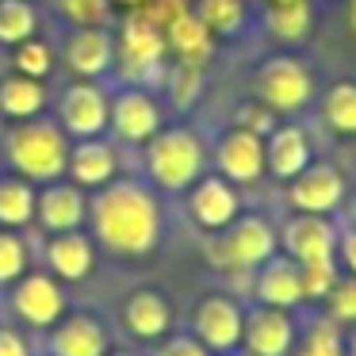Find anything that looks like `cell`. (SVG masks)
I'll return each instance as SVG.
<instances>
[{
    "mask_svg": "<svg viewBox=\"0 0 356 356\" xmlns=\"http://www.w3.org/2000/svg\"><path fill=\"white\" fill-rule=\"evenodd\" d=\"M280 249V234L261 215H238L230 226L211 234L207 261L222 272H253Z\"/></svg>",
    "mask_w": 356,
    "mask_h": 356,
    "instance_id": "4",
    "label": "cell"
},
{
    "mask_svg": "<svg viewBox=\"0 0 356 356\" xmlns=\"http://www.w3.org/2000/svg\"><path fill=\"white\" fill-rule=\"evenodd\" d=\"M280 249L299 264L337 257V222L325 215H302L299 211L280 226Z\"/></svg>",
    "mask_w": 356,
    "mask_h": 356,
    "instance_id": "14",
    "label": "cell"
},
{
    "mask_svg": "<svg viewBox=\"0 0 356 356\" xmlns=\"http://www.w3.org/2000/svg\"><path fill=\"white\" fill-rule=\"evenodd\" d=\"M314 96V77L310 70L291 54H276L257 70V100L268 104L272 111H299Z\"/></svg>",
    "mask_w": 356,
    "mask_h": 356,
    "instance_id": "8",
    "label": "cell"
},
{
    "mask_svg": "<svg viewBox=\"0 0 356 356\" xmlns=\"http://www.w3.org/2000/svg\"><path fill=\"white\" fill-rule=\"evenodd\" d=\"M96 261V241L92 234L85 230H62V234H50L47 241V268L54 272L58 280L65 284H77L92 272Z\"/></svg>",
    "mask_w": 356,
    "mask_h": 356,
    "instance_id": "23",
    "label": "cell"
},
{
    "mask_svg": "<svg viewBox=\"0 0 356 356\" xmlns=\"http://www.w3.org/2000/svg\"><path fill=\"white\" fill-rule=\"evenodd\" d=\"M203 161L207 149L192 127H161L146 142V172L161 192H188L203 177Z\"/></svg>",
    "mask_w": 356,
    "mask_h": 356,
    "instance_id": "3",
    "label": "cell"
},
{
    "mask_svg": "<svg viewBox=\"0 0 356 356\" xmlns=\"http://www.w3.org/2000/svg\"><path fill=\"white\" fill-rule=\"evenodd\" d=\"M92 241L115 257H146L161 241V203L142 180H108L88 195Z\"/></svg>",
    "mask_w": 356,
    "mask_h": 356,
    "instance_id": "1",
    "label": "cell"
},
{
    "mask_svg": "<svg viewBox=\"0 0 356 356\" xmlns=\"http://www.w3.org/2000/svg\"><path fill=\"white\" fill-rule=\"evenodd\" d=\"M268 4H287V0H268Z\"/></svg>",
    "mask_w": 356,
    "mask_h": 356,
    "instance_id": "45",
    "label": "cell"
},
{
    "mask_svg": "<svg viewBox=\"0 0 356 356\" xmlns=\"http://www.w3.org/2000/svg\"><path fill=\"white\" fill-rule=\"evenodd\" d=\"M70 134L62 131V123L47 115L19 119L4 131V154L8 165L16 169V177L31 180V184H50V180L65 177L70 165Z\"/></svg>",
    "mask_w": 356,
    "mask_h": 356,
    "instance_id": "2",
    "label": "cell"
},
{
    "mask_svg": "<svg viewBox=\"0 0 356 356\" xmlns=\"http://www.w3.org/2000/svg\"><path fill=\"white\" fill-rule=\"evenodd\" d=\"M12 310L31 330H54L70 310V299L54 272H24L12 284Z\"/></svg>",
    "mask_w": 356,
    "mask_h": 356,
    "instance_id": "7",
    "label": "cell"
},
{
    "mask_svg": "<svg viewBox=\"0 0 356 356\" xmlns=\"http://www.w3.org/2000/svg\"><path fill=\"white\" fill-rule=\"evenodd\" d=\"M268 31L284 42H299L307 39L310 24H314V8L310 0H287V4H268Z\"/></svg>",
    "mask_w": 356,
    "mask_h": 356,
    "instance_id": "28",
    "label": "cell"
},
{
    "mask_svg": "<svg viewBox=\"0 0 356 356\" xmlns=\"http://www.w3.org/2000/svg\"><path fill=\"white\" fill-rule=\"evenodd\" d=\"M291 356H345V337L333 318H314L299 341H295Z\"/></svg>",
    "mask_w": 356,
    "mask_h": 356,
    "instance_id": "29",
    "label": "cell"
},
{
    "mask_svg": "<svg viewBox=\"0 0 356 356\" xmlns=\"http://www.w3.org/2000/svg\"><path fill=\"white\" fill-rule=\"evenodd\" d=\"M108 131H115V138L123 142H138L146 146L157 131H161V108L146 88L131 85L119 96H111V123Z\"/></svg>",
    "mask_w": 356,
    "mask_h": 356,
    "instance_id": "16",
    "label": "cell"
},
{
    "mask_svg": "<svg viewBox=\"0 0 356 356\" xmlns=\"http://www.w3.org/2000/svg\"><path fill=\"white\" fill-rule=\"evenodd\" d=\"M337 257H341L348 276H356V222H348L345 230H337Z\"/></svg>",
    "mask_w": 356,
    "mask_h": 356,
    "instance_id": "39",
    "label": "cell"
},
{
    "mask_svg": "<svg viewBox=\"0 0 356 356\" xmlns=\"http://www.w3.org/2000/svg\"><path fill=\"white\" fill-rule=\"evenodd\" d=\"M35 218V188L24 177H0V226L19 230Z\"/></svg>",
    "mask_w": 356,
    "mask_h": 356,
    "instance_id": "26",
    "label": "cell"
},
{
    "mask_svg": "<svg viewBox=\"0 0 356 356\" xmlns=\"http://www.w3.org/2000/svg\"><path fill=\"white\" fill-rule=\"evenodd\" d=\"M348 222H356V200H353V207H348Z\"/></svg>",
    "mask_w": 356,
    "mask_h": 356,
    "instance_id": "43",
    "label": "cell"
},
{
    "mask_svg": "<svg viewBox=\"0 0 356 356\" xmlns=\"http://www.w3.org/2000/svg\"><path fill=\"white\" fill-rule=\"evenodd\" d=\"M0 356H31V345L19 330L12 325H0Z\"/></svg>",
    "mask_w": 356,
    "mask_h": 356,
    "instance_id": "40",
    "label": "cell"
},
{
    "mask_svg": "<svg viewBox=\"0 0 356 356\" xmlns=\"http://www.w3.org/2000/svg\"><path fill=\"white\" fill-rule=\"evenodd\" d=\"M241 322H245V310L234 295L207 291L192 310V337L211 356H234L241 348Z\"/></svg>",
    "mask_w": 356,
    "mask_h": 356,
    "instance_id": "6",
    "label": "cell"
},
{
    "mask_svg": "<svg viewBox=\"0 0 356 356\" xmlns=\"http://www.w3.org/2000/svg\"><path fill=\"white\" fill-rule=\"evenodd\" d=\"M325 307V318H333L337 325H353L356 322V276L341 272L337 284L330 287V295L322 299Z\"/></svg>",
    "mask_w": 356,
    "mask_h": 356,
    "instance_id": "33",
    "label": "cell"
},
{
    "mask_svg": "<svg viewBox=\"0 0 356 356\" xmlns=\"http://www.w3.org/2000/svg\"><path fill=\"white\" fill-rule=\"evenodd\" d=\"M253 295H257V302H264V307H280V310L302 307L307 295H302V268H299V261H291L287 253H272L268 261L257 268Z\"/></svg>",
    "mask_w": 356,
    "mask_h": 356,
    "instance_id": "19",
    "label": "cell"
},
{
    "mask_svg": "<svg viewBox=\"0 0 356 356\" xmlns=\"http://www.w3.org/2000/svg\"><path fill=\"white\" fill-rule=\"evenodd\" d=\"M165 31L146 16L142 8L127 12L123 24L115 35V65L123 70L127 81L142 85V81H154L161 73V58H165Z\"/></svg>",
    "mask_w": 356,
    "mask_h": 356,
    "instance_id": "5",
    "label": "cell"
},
{
    "mask_svg": "<svg viewBox=\"0 0 356 356\" xmlns=\"http://www.w3.org/2000/svg\"><path fill=\"white\" fill-rule=\"evenodd\" d=\"M295 341H299V325H295L291 310L280 307H249L245 322H241V353L245 356H291Z\"/></svg>",
    "mask_w": 356,
    "mask_h": 356,
    "instance_id": "10",
    "label": "cell"
},
{
    "mask_svg": "<svg viewBox=\"0 0 356 356\" xmlns=\"http://www.w3.org/2000/svg\"><path fill=\"white\" fill-rule=\"evenodd\" d=\"M154 356H211V353L192 337V333H180V337H169V333H165V337L157 341Z\"/></svg>",
    "mask_w": 356,
    "mask_h": 356,
    "instance_id": "38",
    "label": "cell"
},
{
    "mask_svg": "<svg viewBox=\"0 0 356 356\" xmlns=\"http://www.w3.org/2000/svg\"><path fill=\"white\" fill-rule=\"evenodd\" d=\"M310 165V138L302 127H272L264 134V172L276 180H295Z\"/></svg>",
    "mask_w": 356,
    "mask_h": 356,
    "instance_id": "22",
    "label": "cell"
},
{
    "mask_svg": "<svg viewBox=\"0 0 356 356\" xmlns=\"http://www.w3.org/2000/svg\"><path fill=\"white\" fill-rule=\"evenodd\" d=\"M47 108V88L39 77H27V73H12V77L0 81V115L19 123V119H35Z\"/></svg>",
    "mask_w": 356,
    "mask_h": 356,
    "instance_id": "24",
    "label": "cell"
},
{
    "mask_svg": "<svg viewBox=\"0 0 356 356\" xmlns=\"http://www.w3.org/2000/svg\"><path fill=\"white\" fill-rule=\"evenodd\" d=\"M35 218L47 234L81 230L88 222V195L73 180H50L35 192Z\"/></svg>",
    "mask_w": 356,
    "mask_h": 356,
    "instance_id": "13",
    "label": "cell"
},
{
    "mask_svg": "<svg viewBox=\"0 0 356 356\" xmlns=\"http://www.w3.org/2000/svg\"><path fill=\"white\" fill-rule=\"evenodd\" d=\"M24 272H27V241L16 230L0 226V287L16 284Z\"/></svg>",
    "mask_w": 356,
    "mask_h": 356,
    "instance_id": "34",
    "label": "cell"
},
{
    "mask_svg": "<svg viewBox=\"0 0 356 356\" xmlns=\"http://www.w3.org/2000/svg\"><path fill=\"white\" fill-rule=\"evenodd\" d=\"M65 65L85 81H100L104 73H111L115 65V39L104 31V24H88V27H73L65 39Z\"/></svg>",
    "mask_w": 356,
    "mask_h": 356,
    "instance_id": "18",
    "label": "cell"
},
{
    "mask_svg": "<svg viewBox=\"0 0 356 356\" xmlns=\"http://www.w3.org/2000/svg\"><path fill=\"white\" fill-rule=\"evenodd\" d=\"M108 356H138V353H127V348H119V353H108Z\"/></svg>",
    "mask_w": 356,
    "mask_h": 356,
    "instance_id": "44",
    "label": "cell"
},
{
    "mask_svg": "<svg viewBox=\"0 0 356 356\" xmlns=\"http://www.w3.org/2000/svg\"><path fill=\"white\" fill-rule=\"evenodd\" d=\"M54 8L62 12L73 27H88V24H104V19H108L111 0H54Z\"/></svg>",
    "mask_w": 356,
    "mask_h": 356,
    "instance_id": "36",
    "label": "cell"
},
{
    "mask_svg": "<svg viewBox=\"0 0 356 356\" xmlns=\"http://www.w3.org/2000/svg\"><path fill=\"white\" fill-rule=\"evenodd\" d=\"M322 119L330 131L356 138V81H333L322 96Z\"/></svg>",
    "mask_w": 356,
    "mask_h": 356,
    "instance_id": "27",
    "label": "cell"
},
{
    "mask_svg": "<svg viewBox=\"0 0 356 356\" xmlns=\"http://www.w3.org/2000/svg\"><path fill=\"white\" fill-rule=\"evenodd\" d=\"M215 165L218 177L230 184H257L264 177V134L249 127H230L215 146Z\"/></svg>",
    "mask_w": 356,
    "mask_h": 356,
    "instance_id": "12",
    "label": "cell"
},
{
    "mask_svg": "<svg viewBox=\"0 0 356 356\" xmlns=\"http://www.w3.org/2000/svg\"><path fill=\"white\" fill-rule=\"evenodd\" d=\"M287 200L302 215H333L345 203V177L325 161H310L295 180H287Z\"/></svg>",
    "mask_w": 356,
    "mask_h": 356,
    "instance_id": "11",
    "label": "cell"
},
{
    "mask_svg": "<svg viewBox=\"0 0 356 356\" xmlns=\"http://www.w3.org/2000/svg\"><path fill=\"white\" fill-rule=\"evenodd\" d=\"M39 16H35L31 0H0V47H16V42L31 39Z\"/></svg>",
    "mask_w": 356,
    "mask_h": 356,
    "instance_id": "30",
    "label": "cell"
},
{
    "mask_svg": "<svg viewBox=\"0 0 356 356\" xmlns=\"http://www.w3.org/2000/svg\"><path fill=\"white\" fill-rule=\"evenodd\" d=\"M345 356H356V322L348 325V333H345Z\"/></svg>",
    "mask_w": 356,
    "mask_h": 356,
    "instance_id": "41",
    "label": "cell"
},
{
    "mask_svg": "<svg viewBox=\"0 0 356 356\" xmlns=\"http://www.w3.org/2000/svg\"><path fill=\"white\" fill-rule=\"evenodd\" d=\"M169 92L177 100V108H188L200 92V65L192 62H177V70L169 73Z\"/></svg>",
    "mask_w": 356,
    "mask_h": 356,
    "instance_id": "37",
    "label": "cell"
},
{
    "mask_svg": "<svg viewBox=\"0 0 356 356\" xmlns=\"http://www.w3.org/2000/svg\"><path fill=\"white\" fill-rule=\"evenodd\" d=\"M192 12L211 35H238L245 24V0H195Z\"/></svg>",
    "mask_w": 356,
    "mask_h": 356,
    "instance_id": "31",
    "label": "cell"
},
{
    "mask_svg": "<svg viewBox=\"0 0 356 356\" xmlns=\"http://www.w3.org/2000/svg\"><path fill=\"white\" fill-rule=\"evenodd\" d=\"M165 47L180 58V62H192V65H203V58L211 54L215 47V35L203 27V19L195 12H180L169 27H165Z\"/></svg>",
    "mask_w": 356,
    "mask_h": 356,
    "instance_id": "25",
    "label": "cell"
},
{
    "mask_svg": "<svg viewBox=\"0 0 356 356\" xmlns=\"http://www.w3.org/2000/svg\"><path fill=\"white\" fill-rule=\"evenodd\" d=\"M58 123L70 138H100L111 123V96L100 81H73L58 100Z\"/></svg>",
    "mask_w": 356,
    "mask_h": 356,
    "instance_id": "9",
    "label": "cell"
},
{
    "mask_svg": "<svg viewBox=\"0 0 356 356\" xmlns=\"http://www.w3.org/2000/svg\"><path fill=\"white\" fill-rule=\"evenodd\" d=\"M12 65H16V73H27V77H50V70H54V50H50L47 39H39V35H31V39L16 42L12 47Z\"/></svg>",
    "mask_w": 356,
    "mask_h": 356,
    "instance_id": "32",
    "label": "cell"
},
{
    "mask_svg": "<svg viewBox=\"0 0 356 356\" xmlns=\"http://www.w3.org/2000/svg\"><path fill=\"white\" fill-rule=\"evenodd\" d=\"M123 325L138 341H161L172 330V302L157 287H138L123 299Z\"/></svg>",
    "mask_w": 356,
    "mask_h": 356,
    "instance_id": "20",
    "label": "cell"
},
{
    "mask_svg": "<svg viewBox=\"0 0 356 356\" xmlns=\"http://www.w3.org/2000/svg\"><path fill=\"white\" fill-rule=\"evenodd\" d=\"M119 172V154L111 142L100 138H77L70 146V165H65V177L81 188H100L108 180H115Z\"/></svg>",
    "mask_w": 356,
    "mask_h": 356,
    "instance_id": "21",
    "label": "cell"
},
{
    "mask_svg": "<svg viewBox=\"0 0 356 356\" xmlns=\"http://www.w3.org/2000/svg\"><path fill=\"white\" fill-rule=\"evenodd\" d=\"M111 4H123L127 12H134V8H142V4H146V0H111Z\"/></svg>",
    "mask_w": 356,
    "mask_h": 356,
    "instance_id": "42",
    "label": "cell"
},
{
    "mask_svg": "<svg viewBox=\"0 0 356 356\" xmlns=\"http://www.w3.org/2000/svg\"><path fill=\"white\" fill-rule=\"evenodd\" d=\"M188 215L203 234H218L241 215V195L226 177H200L188 192Z\"/></svg>",
    "mask_w": 356,
    "mask_h": 356,
    "instance_id": "15",
    "label": "cell"
},
{
    "mask_svg": "<svg viewBox=\"0 0 356 356\" xmlns=\"http://www.w3.org/2000/svg\"><path fill=\"white\" fill-rule=\"evenodd\" d=\"M108 325L85 310H65V318L50 330V356H108Z\"/></svg>",
    "mask_w": 356,
    "mask_h": 356,
    "instance_id": "17",
    "label": "cell"
},
{
    "mask_svg": "<svg viewBox=\"0 0 356 356\" xmlns=\"http://www.w3.org/2000/svg\"><path fill=\"white\" fill-rule=\"evenodd\" d=\"M302 268V295L307 302H322L330 295V287L337 284L341 268H337V257H325V261H307L299 264Z\"/></svg>",
    "mask_w": 356,
    "mask_h": 356,
    "instance_id": "35",
    "label": "cell"
}]
</instances>
